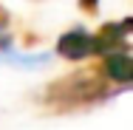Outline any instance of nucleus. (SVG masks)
Masks as SVG:
<instances>
[{
  "label": "nucleus",
  "instance_id": "obj_1",
  "mask_svg": "<svg viewBox=\"0 0 133 130\" xmlns=\"http://www.w3.org/2000/svg\"><path fill=\"white\" fill-rule=\"evenodd\" d=\"M108 96L110 91L99 71H74L68 77L51 82L48 91L43 93V102L51 110H79V107H91V105L102 102Z\"/></svg>",
  "mask_w": 133,
  "mask_h": 130
},
{
  "label": "nucleus",
  "instance_id": "obj_2",
  "mask_svg": "<svg viewBox=\"0 0 133 130\" xmlns=\"http://www.w3.org/2000/svg\"><path fill=\"white\" fill-rule=\"evenodd\" d=\"M130 28H133L130 17H125L122 23H105V26L94 34V54H102V57H105V54L122 48V45L128 43Z\"/></svg>",
  "mask_w": 133,
  "mask_h": 130
},
{
  "label": "nucleus",
  "instance_id": "obj_3",
  "mask_svg": "<svg viewBox=\"0 0 133 130\" xmlns=\"http://www.w3.org/2000/svg\"><path fill=\"white\" fill-rule=\"evenodd\" d=\"M57 54L65 59H85L88 54H94V34H88L85 28H71L57 40Z\"/></svg>",
  "mask_w": 133,
  "mask_h": 130
},
{
  "label": "nucleus",
  "instance_id": "obj_4",
  "mask_svg": "<svg viewBox=\"0 0 133 130\" xmlns=\"http://www.w3.org/2000/svg\"><path fill=\"white\" fill-rule=\"evenodd\" d=\"M102 74H105L110 82H116V85H122V88H128L133 79V62L130 57L125 51H110L102 57Z\"/></svg>",
  "mask_w": 133,
  "mask_h": 130
},
{
  "label": "nucleus",
  "instance_id": "obj_5",
  "mask_svg": "<svg viewBox=\"0 0 133 130\" xmlns=\"http://www.w3.org/2000/svg\"><path fill=\"white\" fill-rule=\"evenodd\" d=\"M6 26H9V11L0 6V28H6Z\"/></svg>",
  "mask_w": 133,
  "mask_h": 130
}]
</instances>
